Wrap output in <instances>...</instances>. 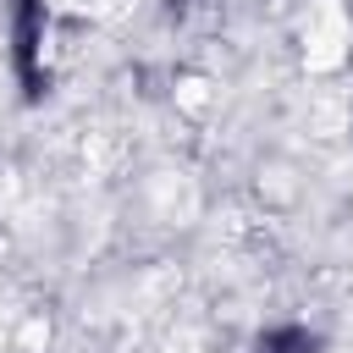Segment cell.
<instances>
[{
    "label": "cell",
    "instance_id": "obj_1",
    "mask_svg": "<svg viewBox=\"0 0 353 353\" xmlns=\"http://www.w3.org/2000/svg\"><path fill=\"white\" fill-rule=\"evenodd\" d=\"M259 353H320V342H314L309 331H276Z\"/></svg>",
    "mask_w": 353,
    "mask_h": 353
}]
</instances>
